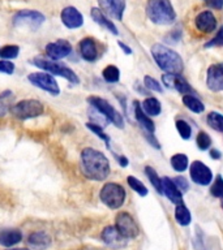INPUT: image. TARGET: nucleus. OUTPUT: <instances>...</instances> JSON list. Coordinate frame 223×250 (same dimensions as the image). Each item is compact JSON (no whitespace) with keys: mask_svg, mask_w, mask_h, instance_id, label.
I'll return each instance as SVG.
<instances>
[{"mask_svg":"<svg viewBox=\"0 0 223 250\" xmlns=\"http://www.w3.org/2000/svg\"><path fill=\"white\" fill-rule=\"evenodd\" d=\"M81 171L86 179L103 181L109 177L111 168L103 152L93 147H85L81 151Z\"/></svg>","mask_w":223,"mask_h":250,"instance_id":"f257e3e1","label":"nucleus"},{"mask_svg":"<svg viewBox=\"0 0 223 250\" xmlns=\"http://www.w3.org/2000/svg\"><path fill=\"white\" fill-rule=\"evenodd\" d=\"M152 55L156 60V65L159 66L162 70H164L166 73L180 74L183 72V59L178 52H175L171 48L156 43L152 47Z\"/></svg>","mask_w":223,"mask_h":250,"instance_id":"f03ea898","label":"nucleus"},{"mask_svg":"<svg viewBox=\"0 0 223 250\" xmlns=\"http://www.w3.org/2000/svg\"><path fill=\"white\" fill-rule=\"evenodd\" d=\"M146 15L153 23L171 25L176 19V13L170 0H149Z\"/></svg>","mask_w":223,"mask_h":250,"instance_id":"7ed1b4c3","label":"nucleus"},{"mask_svg":"<svg viewBox=\"0 0 223 250\" xmlns=\"http://www.w3.org/2000/svg\"><path fill=\"white\" fill-rule=\"evenodd\" d=\"M31 64L35 65L39 69H42L43 72L52 74V76H59V77L66 78L67 81H69L73 85L80 83V78L73 72V69H70L69 66H67L63 62H59L56 60H51L48 58H42V56H37L31 60Z\"/></svg>","mask_w":223,"mask_h":250,"instance_id":"20e7f679","label":"nucleus"},{"mask_svg":"<svg viewBox=\"0 0 223 250\" xmlns=\"http://www.w3.org/2000/svg\"><path fill=\"white\" fill-rule=\"evenodd\" d=\"M125 193L124 188L116 183H107L102 187L99 191V198L102 203L111 208V210H116L120 208L125 202Z\"/></svg>","mask_w":223,"mask_h":250,"instance_id":"39448f33","label":"nucleus"},{"mask_svg":"<svg viewBox=\"0 0 223 250\" xmlns=\"http://www.w3.org/2000/svg\"><path fill=\"white\" fill-rule=\"evenodd\" d=\"M89 104L94 109H97L98 112L101 113L102 116L105 117L109 123H112L116 128L123 129L124 128V119L121 116V113L117 111L112 104H110L109 101H106L103 98L99 97H89L88 98Z\"/></svg>","mask_w":223,"mask_h":250,"instance_id":"423d86ee","label":"nucleus"},{"mask_svg":"<svg viewBox=\"0 0 223 250\" xmlns=\"http://www.w3.org/2000/svg\"><path fill=\"white\" fill-rule=\"evenodd\" d=\"M9 112L19 120H29V119H34L43 115L45 107L37 99H23L17 103H13Z\"/></svg>","mask_w":223,"mask_h":250,"instance_id":"0eeeda50","label":"nucleus"},{"mask_svg":"<svg viewBox=\"0 0 223 250\" xmlns=\"http://www.w3.org/2000/svg\"><path fill=\"white\" fill-rule=\"evenodd\" d=\"M45 21H46L45 15H42L38 11H31V9L19 11L12 19V23L15 27H27L31 30L39 29Z\"/></svg>","mask_w":223,"mask_h":250,"instance_id":"6e6552de","label":"nucleus"},{"mask_svg":"<svg viewBox=\"0 0 223 250\" xmlns=\"http://www.w3.org/2000/svg\"><path fill=\"white\" fill-rule=\"evenodd\" d=\"M27 81L30 82L31 85L38 87V89L47 91L50 95H59L60 94V87H59L58 82L55 80L52 74L47 73V72H34L27 76Z\"/></svg>","mask_w":223,"mask_h":250,"instance_id":"1a4fd4ad","label":"nucleus"},{"mask_svg":"<svg viewBox=\"0 0 223 250\" xmlns=\"http://www.w3.org/2000/svg\"><path fill=\"white\" fill-rule=\"evenodd\" d=\"M115 227L116 229L120 232V234L123 237H125L127 240L128 238H136L138 234H140V229H138V226L137 223L134 222V219L131 214L128 212H119L116 215V219H115Z\"/></svg>","mask_w":223,"mask_h":250,"instance_id":"9d476101","label":"nucleus"},{"mask_svg":"<svg viewBox=\"0 0 223 250\" xmlns=\"http://www.w3.org/2000/svg\"><path fill=\"white\" fill-rule=\"evenodd\" d=\"M72 50H73V47H72V44L67 39H58L55 42L48 43L45 47L47 58L51 59V60H56V62L62 60V59H66L67 56H69Z\"/></svg>","mask_w":223,"mask_h":250,"instance_id":"9b49d317","label":"nucleus"},{"mask_svg":"<svg viewBox=\"0 0 223 250\" xmlns=\"http://www.w3.org/2000/svg\"><path fill=\"white\" fill-rule=\"evenodd\" d=\"M189 173H191L192 181L197 185H202V187L209 185L213 180V173H211L210 168L200 160H196L191 164Z\"/></svg>","mask_w":223,"mask_h":250,"instance_id":"f8f14e48","label":"nucleus"},{"mask_svg":"<svg viewBox=\"0 0 223 250\" xmlns=\"http://www.w3.org/2000/svg\"><path fill=\"white\" fill-rule=\"evenodd\" d=\"M162 82L164 83L166 87L168 89H175L176 91H179L181 95H187V94L193 93V89L191 85L188 83V81L184 77H181V74H174V73H164L162 76Z\"/></svg>","mask_w":223,"mask_h":250,"instance_id":"ddd939ff","label":"nucleus"},{"mask_svg":"<svg viewBox=\"0 0 223 250\" xmlns=\"http://www.w3.org/2000/svg\"><path fill=\"white\" fill-rule=\"evenodd\" d=\"M99 3V9L102 12L105 11L106 15H109L110 17L121 21L123 20V15L125 11V0H98Z\"/></svg>","mask_w":223,"mask_h":250,"instance_id":"4468645a","label":"nucleus"},{"mask_svg":"<svg viewBox=\"0 0 223 250\" xmlns=\"http://www.w3.org/2000/svg\"><path fill=\"white\" fill-rule=\"evenodd\" d=\"M206 85L211 91H223V62L209 66Z\"/></svg>","mask_w":223,"mask_h":250,"instance_id":"2eb2a0df","label":"nucleus"},{"mask_svg":"<svg viewBox=\"0 0 223 250\" xmlns=\"http://www.w3.org/2000/svg\"><path fill=\"white\" fill-rule=\"evenodd\" d=\"M60 20L68 29H78L84 25V16L74 7L64 8L60 13Z\"/></svg>","mask_w":223,"mask_h":250,"instance_id":"dca6fc26","label":"nucleus"},{"mask_svg":"<svg viewBox=\"0 0 223 250\" xmlns=\"http://www.w3.org/2000/svg\"><path fill=\"white\" fill-rule=\"evenodd\" d=\"M101 238L106 245L115 248V249H120L127 245V238L121 236L120 232L116 229V227H106L105 229L102 230Z\"/></svg>","mask_w":223,"mask_h":250,"instance_id":"f3484780","label":"nucleus"},{"mask_svg":"<svg viewBox=\"0 0 223 250\" xmlns=\"http://www.w3.org/2000/svg\"><path fill=\"white\" fill-rule=\"evenodd\" d=\"M78 50H80V55L85 62H93L98 59V46L95 39L91 37H86V38L80 41L78 44Z\"/></svg>","mask_w":223,"mask_h":250,"instance_id":"a211bd4d","label":"nucleus"},{"mask_svg":"<svg viewBox=\"0 0 223 250\" xmlns=\"http://www.w3.org/2000/svg\"><path fill=\"white\" fill-rule=\"evenodd\" d=\"M195 25L201 33H213L217 27V19L210 11H203L196 16Z\"/></svg>","mask_w":223,"mask_h":250,"instance_id":"6ab92c4d","label":"nucleus"},{"mask_svg":"<svg viewBox=\"0 0 223 250\" xmlns=\"http://www.w3.org/2000/svg\"><path fill=\"white\" fill-rule=\"evenodd\" d=\"M22 240V233L16 228H1L0 229V245L12 248Z\"/></svg>","mask_w":223,"mask_h":250,"instance_id":"aec40b11","label":"nucleus"},{"mask_svg":"<svg viewBox=\"0 0 223 250\" xmlns=\"http://www.w3.org/2000/svg\"><path fill=\"white\" fill-rule=\"evenodd\" d=\"M133 109H134V117H136L137 123L140 124L141 128L144 129V132L154 133V130H156V125H154L153 120L150 119V116H148V115L142 111L141 104L137 101L133 102Z\"/></svg>","mask_w":223,"mask_h":250,"instance_id":"412c9836","label":"nucleus"},{"mask_svg":"<svg viewBox=\"0 0 223 250\" xmlns=\"http://www.w3.org/2000/svg\"><path fill=\"white\" fill-rule=\"evenodd\" d=\"M162 187H163V193L167 195V198L175 205L183 203V193L176 188V185L172 183L170 177H163L162 179Z\"/></svg>","mask_w":223,"mask_h":250,"instance_id":"4be33fe9","label":"nucleus"},{"mask_svg":"<svg viewBox=\"0 0 223 250\" xmlns=\"http://www.w3.org/2000/svg\"><path fill=\"white\" fill-rule=\"evenodd\" d=\"M90 16H91V19H93L94 22H97L98 25H101L102 27H105L106 30H109L110 33H112L113 35L119 34L117 27L115 26V23H113L110 19H107L105 13H103L99 8H91Z\"/></svg>","mask_w":223,"mask_h":250,"instance_id":"5701e85b","label":"nucleus"},{"mask_svg":"<svg viewBox=\"0 0 223 250\" xmlns=\"http://www.w3.org/2000/svg\"><path fill=\"white\" fill-rule=\"evenodd\" d=\"M27 244L31 246V249L34 250H43L47 249L51 245V237L46 232H34L31 233L27 238Z\"/></svg>","mask_w":223,"mask_h":250,"instance_id":"b1692460","label":"nucleus"},{"mask_svg":"<svg viewBox=\"0 0 223 250\" xmlns=\"http://www.w3.org/2000/svg\"><path fill=\"white\" fill-rule=\"evenodd\" d=\"M141 108L148 116H158L162 111V105L156 98L149 97L141 103Z\"/></svg>","mask_w":223,"mask_h":250,"instance_id":"393cba45","label":"nucleus"},{"mask_svg":"<svg viewBox=\"0 0 223 250\" xmlns=\"http://www.w3.org/2000/svg\"><path fill=\"white\" fill-rule=\"evenodd\" d=\"M175 220L178 222V224H180L181 227H187L191 224L192 222L191 212H189V210H188L187 206H185L184 203L176 205Z\"/></svg>","mask_w":223,"mask_h":250,"instance_id":"a878e982","label":"nucleus"},{"mask_svg":"<svg viewBox=\"0 0 223 250\" xmlns=\"http://www.w3.org/2000/svg\"><path fill=\"white\" fill-rule=\"evenodd\" d=\"M183 104L187 107L189 111L195 113H201L203 112L205 109V105L202 104V102L200 101L199 98H196L195 95L192 94H187V95H183Z\"/></svg>","mask_w":223,"mask_h":250,"instance_id":"bb28decb","label":"nucleus"},{"mask_svg":"<svg viewBox=\"0 0 223 250\" xmlns=\"http://www.w3.org/2000/svg\"><path fill=\"white\" fill-rule=\"evenodd\" d=\"M13 93L11 90H5L3 93H0V117H4L13 105Z\"/></svg>","mask_w":223,"mask_h":250,"instance_id":"cd10ccee","label":"nucleus"},{"mask_svg":"<svg viewBox=\"0 0 223 250\" xmlns=\"http://www.w3.org/2000/svg\"><path fill=\"white\" fill-rule=\"evenodd\" d=\"M145 175L148 176L149 181L152 183V185L154 187V189H156L159 194H162L163 193V187H162V179H160L159 176H158V173H156V171L154 169L153 167H150V166H146L145 167Z\"/></svg>","mask_w":223,"mask_h":250,"instance_id":"c85d7f7f","label":"nucleus"},{"mask_svg":"<svg viewBox=\"0 0 223 250\" xmlns=\"http://www.w3.org/2000/svg\"><path fill=\"white\" fill-rule=\"evenodd\" d=\"M102 77L109 83H116L120 80V70L115 65H107L102 70Z\"/></svg>","mask_w":223,"mask_h":250,"instance_id":"c756f323","label":"nucleus"},{"mask_svg":"<svg viewBox=\"0 0 223 250\" xmlns=\"http://www.w3.org/2000/svg\"><path fill=\"white\" fill-rule=\"evenodd\" d=\"M207 125L217 132L223 133V115L218 112H210L207 115Z\"/></svg>","mask_w":223,"mask_h":250,"instance_id":"7c9ffc66","label":"nucleus"},{"mask_svg":"<svg viewBox=\"0 0 223 250\" xmlns=\"http://www.w3.org/2000/svg\"><path fill=\"white\" fill-rule=\"evenodd\" d=\"M171 166L176 172H184L188 167V156L185 154H175V155H172Z\"/></svg>","mask_w":223,"mask_h":250,"instance_id":"2f4dec72","label":"nucleus"},{"mask_svg":"<svg viewBox=\"0 0 223 250\" xmlns=\"http://www.w3.org/2000/svg\"><path fill=\"white\" fill-rule=\"evenodd\" d=\"M127 183L131 187L132 190H134L137 194H140L141 197H145V195H148V188L145 187L144 183H141L140 180L134 177V176H128V179H127Z\"/></svg>","mask_w":223,"mask_h":250,"instance_id":"473e14b6","label":"nucleus"},{"mask_svg":"<svg viewBox=\"0 0 223 250\" xmlns=\"http://www.w3.org/2000/svg\"><path fill=\"white\" fill-rule=\"evenodd\" d=\"M86 128L89 129V130H91V132H93L95 136L99 137L102 141H105V144H106V146H107V148H109V150H111V146H110V137H109V134H106L102 125L95 124V123H88V124H86Z\"/></svg>","mask_w":223,"mask_h":250,"instance_id":"72a5a7b5","label":"nucleus"},{"mask_svg":"<svg viewBox=\"0 0 223 250\" xmlns=\"http://www.w3.org/2000/svg\"><path fill=\"white\" fill-rule=\"evenodd\" d=\"M20 47L16 44H7L0 48V58H3L4 60H13L19 56Z\"/></svg>","mask_w":223,"mask_h":250,"instance_id":"f704fd0d","label":"nucleus"},{"mask_svg":"<svg viewBox=\"0 0 223 250\" xmlns=\"http://www.w3.org/2000/svg\"><path fill=\"white\" fill-rule=\"evenodd\" d=\"M176 129H178V132H179L180 137H181L183 140H189V138H191L192 128L187 121L176 120Z\"/></svg>","mask_w":223,"mask_h":250,"instance_id":"c9c22d12","label":"nucleus"},{"mask_svg":"<svg viewBox=\"0 0 223 250\" xmlns=\"http://www.w3.org/2000/svg\"><path fill=\"white\" fill-rule=\"evenodd\" d=\"M196 144L199 146L200 150H207L211 146V138L206 132H200L196 138Z\"/></svg>","mask_w":223,"mask_h":250,"instance_id":"e433bc0d","label":"nucleus"},{"mask_svg":"<svg viewBox=\"0 0 223 250\" xmlns=\"http://www.w3.org/2000/svg\"><path fill=\"white\" fill-rule=\"evenodd\" d=\"M210 193L213 197L215 198H222L223 195V179L222 176L218 175L215 177L214 180V184L211 185L210 188Z\"/></svg>","mask_w":223,"mask_h":250,"instance_id":"4c0bfd02","label":"nucleus"},{"mask_svg":"<svg viewBox=\"0 0 223 250\" xmlns=\"http://www.w3.org/2000/svg\"><path fill=\"white\" fill-rule=\"evenodd\" d=\"M144 85L146 89L152 90V91H156V93H162L163 89H162V86L158 81H156V78L150 77V76H145L144 78Z\"/></svg>","mask_w":223,"mask_h":250,"instance_id":"58836bf2","label":"nucleus"},{"mask_svg":"<svg viewBox=\"0 0 223 250\" xmlns=\"http://www.w3.org/2000/svg\"><path fill=\"white\" fill-rule=\"evenodd\" d=\"M223 46V26L218 30V33L215 34V37L213 39H210L209 42L205 44L206 48L209 47H222Z\"/></svg>","mask_w":223,"mask_h":250,"instance_id":"ea45409f","label":"nucleus"},{"mask_svg":"<svg viewBox=\"0 0 223 250\" xmlns=\"http://www.w3.org/2000/svg\"><path fill=\"white\" fill-rule=\"evenodd\" d=\"M172 180V183L175 184L176 188L179 189L181 193H185V191H188V189H189V184H188V181L185 180V177H181V176H176V177H174Z\"/></svg>","mask_w":223,"mask_h":250,"instance_id":"a19ab883","label":"nucleus"},{"mask_svg":"<svg viewBox=\"0 0 223 250\" xmlns=\"http://www.w3.org/2000/svg\"><path fill=\"white\" fill-rule=\"evenodd\" d=\"M15 72V64L11 60H0V73L13 74Z\"/></svg>","mask_w":223,"mask_h":250,"instance_id":"79ce46f5","label":"nucleus"},{"mask_svg":"<svg viewBox=\"0 0 223 250\" xmlns=\"http://www.w3.org/2000/svg\"><path fill=\"white\" fill-rule=\"evenodd\" d=\"M144 134H145V138L148 140V142H149V144H150V145H152L153 147L160 148L159 142H158V141H156V137H154V133H146V132H144Z\"/></svg>","mask_w":223,"mask_h":250,"instance_id":"37998d69","label":"nucleus"},{"mask_svg":"<svg viewBox=\"0 0 223 250\" xmlns=\"http://www.w3.org/2000/svg\"><path fill=\"white\" fill-rule=\"evenodd\" d=\"M206 5L214 9H222L223 8V0H203Z\"/></svg>","mask_w":223,"mask_h":250,"instance_id":"c03bdc74","label":"nucleus"},{"mask_svg":"<svg viewBox=\"0 0 223 250\" xmlns=\"http://www.w3.org/2000/svg\"><path fill=\"white\" fill-rule=\"evenodd\" d=\"M116 156V160H117V163L120 164V167H127L129 163V160L127 159V156L124 155H115Z\"/></svg>","mask_w":223,"mask_h":250,"instance_id":"a18cd8bd","label":"nucleus"},{"mask_svg":"<svg viewBox=\"0 0 223 250\" xmlns=\"http://www.w3.org/2000/svg\"><path fill=\"white\" fill-rule=\"evenodd\" d=\"M117 44H119V47H120L121 50L124 51L125 55H131V54H132V48H131V47H128V46H127V44H124V43H123V42H119V43H117Z\"/></svg>","mask_w":223,"mask_h":250,"instance_id":"49530a36","label":"nucleus"},{"mask_svg":"<svg viewBox=\"0 0 223 250\" xmlns=\"http://www.w3.org/2000/svg\"><path fill=\"white\" fill-rule=\"evenodd\" d=\"M210 156H211V159L218 160V159H221L222 154H221V151H219V150H217V148H213V150H210Z\"/></svg>","mask_w":223,"mask_h":250,"instance_id":"de8ad7c7","label":"nucleus"},{"mask_svg":"<svg viewBox=\"0 0 223 250\" xmlns=\"http://www.w3.org/2000/svg\"><path fill=\"white\" fill-rule=\"evenodd\" d=\"M9 250H29V249H25V248H23V249H9Z\"/></svg>","mask_w":223,"mask_h":250,"instance_id":"09e8293b","label":"nucleus"},{"mask_svg":"<svg viewBox=\"0 0 223 250\" xmlns=\"http://www.w3.org/2000/svg\"><path fill=\"white\" fill-rule=\"evenodd\" d=\"M222 208H223V195H222Z\"/></svg>","mask_w":223,"mask_h":250,"instance_id":"8fccbe9b","label":"nucleus"},{"mask_svg":"<svg viewBox=\"0 0 223 250\" xmlns=\"http://www.w3.org/2000/svg\"><path fill=\"white\" fill-rule=\"evenodd\" d=\"M89 250H98V249H89Z\"/></svg>","mask_w":223,"mask_h":250,"instance_id":"3c124183","label":"nucleus"}]
</instances>
